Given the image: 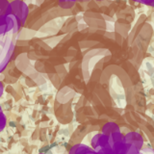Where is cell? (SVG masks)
<instances>
[{
  "instance_id": "cell-7",
  "label": "cell",
  "mask_w": 154,
  "mask_h": 154,
  "mask_svg": "<svg viewBox=\"0 0 154 154\" xmlns=\"http://www.w3.org/2000/svg\"><path fill=\"white\" fill-rule=\"evenodd\" d=\"M8 1H9L10 3H11V2H13V1H16V0H8Z\"/></svg>"
},
{
  "instance_id": "cell-6",
  "label": "cell",
  "mask_w": 154,
  "mask_h": 154,
  "mask_svg": "<svg viewBox=\"0 0 154 154\" xmlns=\"http://www.w3.org/2000/svg\"><path fill=\"white\" fill-rule=\"evenodd\" d=\"M27 5H35V6H41L45 0H23Z\"/></svg>"
},
{
  "instance_id": "cell-4",
  "label": "cell",
  "mask_w": 154,
  "mask_h": 154,
  "mask_svg": "<svg viewBox=\"0 0 154 154\" xmlns=\"http://www.w3.org/2000/svg\"><path fill=\"white\" fill-rule=\"evenodd\" d=\"M37 36V31H34L33 29L23 28L17 34L18 41H29L30 38Z\"/></svg>"
},
{
  "instance_id": "cell-1",
  "label": "cell",
  "mask_w": 154,
  "mask_h": 154,
  "mask_svg": "<svg viewBox=\"0 0 154 154\" xmlns=\"http://www.w3.org/2000/svg\"><path fill=\"white\" fill-rule=\"evenodd\" d=\"M29 5H27L22 0H16L10 3L11 12L16 17L20 24H23L26 21V18L29 14Z\"/></svg>"
},
{
  "instance_id": "cell-2",
  "label": "cell",
  "mask_w": 154,
  "mask_h": 154,
  "mask_svg": "<svg viewBox=\"0 0 154 154\" xmlns=\"http://www.w3.org/2000/svg\"><path fill=\"white\" fill-rule=\"evenodd\" d=\"M16 65L19 70H21L22 72L26 73L27 75H32L33 72H35V70H36L35 67L31 65L30 60H29L28 55L26 53H22L21 55H19L17 58Z\"/></svg>"
},
{
  "instance_id": "cell-5",
  "label": "cell",
  "mask_w": 154,
  "mask_h": 154,
  "mask_svg": "<svg viewBox=\"0 0 154 154\" xmlns=\"http://www.w3.org/2000/svg\"><path fill=\"white\" fill-rule=\"evenodd\" d=\"M6 34V22H5V16L0 14V36Z\"/></svg>"
},
{
  "instance_id": "cell-3",
  "label": "cell",
  "mask_w": 154,
  "mask_h": 154,
  "mask_svg": "<svg viewBox=\"0 0 154 154\" xmlns=\"http://www.w3.org/2000/svg\"><path fill=\"white\" fill-rule=\"evenodd\" d=\"M5 22H6V34L16 35L20 27V22L18 21V19L11 14L5 16Z\"/></svg>"
}]
</instances>
